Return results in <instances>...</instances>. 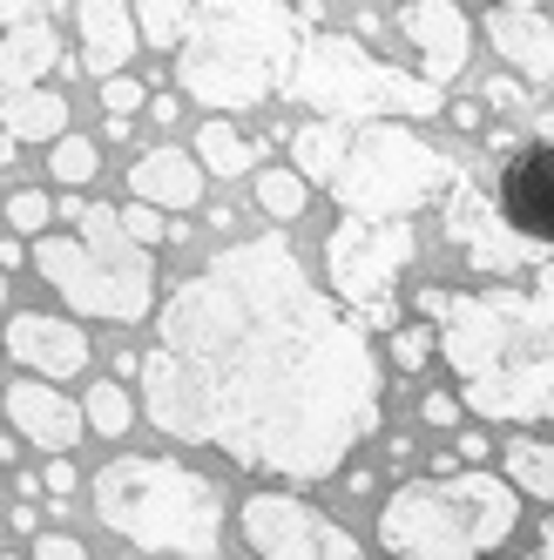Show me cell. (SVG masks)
<instances>
[{"mask_svg": "<svg viewBox=\"0 0 554 560\" xmlns=\"http://www.w3.org/2000/svg\"><path fill=\"white\" fill-rule=\"evenodd\" d=\"M379 358L285 236H236L155 311L142 419L251 472L332 479L379 432Z\"/></svg>", "mask_w": 554, "mask_h": 560, "instance_id": "1", "label": "cell"}, {"mask_svg": "<svg viewBox=\"0 0 554 560\" xmlns=\"http://www.w3.org/2000/svg\"><path fill=\"white\" fill-rule=\"evenodd\" d=\"M440 351L466 412L534 425L554 419V291H466L440 311Z\"/></svg>", "mask_w": 554, "mask_h": 560, "instance_id": "2", "label": "cell"}, {"mask_svg": "<svg viewBox=\"0 0 554 560\" xmlns=\"http://www.w3.org/2000/svg\"><path fill=\"white\" fill-rule=\"evenodd\" d=\"M304 27L285 0H196L176 48V89L217 115L257 108L291 82Z\"/></svg>", "mask_w": 554, "mask_h": 560, "instance_id": "3", "label": "cell"}, {"mask_svg": "<svg viewBox=\"0 0 554 560\" xmlns=\"http://www.w3.org/2000/svg\"><path fill=\"white\" fill-rule=\"evenodd\" d=\"M521 527V487L500 472L432 459V479H406L379 506V547L392 560H487Z\"/></svg>", "mask_w": 554, "mask_h": 560, "instance_id": "4", "label": "cell"}, {"mask_svg": "<svg viewBox=\"0 0 554 560\" xmlns=\"http://www.w3.org/2000/svg\"><path fill=\"white\" fill-rule=\"evenodd\" d=\"M68 230L34 236V270L48 277V291L82 311V317H108V325H136L155 311V257L142 236H129L115 203H61Z\"/></svg>", "mask_w": 554, "mask_h": 560, "instance_id": "5", "label": "cell"}, {"mask_svg": "<svg viewBox=\"0 0 554 560\" xmlns=\"http://www.w3.org/2000/svg\"><path fill=\"white\" fill-rule=\"evenodd\" d=\"M95 513L115 540L142 553L210 560L223 547V493L176 459H142V453L108 459L95 472Z\"/></svg>", "mask_w": 554, "mask_h": 560, "instance_id": "6", "label": "cell"}, {"mask_svg": "<svg viewBox=\"0 0 554 560\" xmlns=\"http://www.w3.org/2000/svg\"><path fill=\"white\" fill-rule=\"evenodd\" d=\"M285 95L304 102L311 115H338V122H385V115L426 122V115L447 108V95H440V82H432V74H400V68L372 61L359 42L325 34V27L304 34Z\"/></svg>", "mask_w": 554, "mask_h": 560, "instance_id": "7", "label": "cell"}, {"mask_svg": "<svg viewBox=\"0 0 554 560\" xmlns=\"http://www.w3.org/2000/svg\"><path fill=\"white\" fill-rule=\"evenodd\" d=\"M460 176H466V163H453L447 149H432L413 129H400V115H385V122H359V136H351V155L338 170V210L413 217L432 196H447Z\"/></svg>", "mask_w": 554, "mask_h": 560, "instance_id": "8", "label": "cell"}, {"mask_svg": "<svg viewBox=\"0 0 554 560\" xmlns=\"http://www.w3.org/2000/svg\"><path fill=\"white\" fill-rule=\"evenodd\" d=\"M419 257L413 217H338V230L325 236V277L332 291L366 311V331H400V304H392V277Z\"/></svg>", "mask_w": 554, "mask_h": 560, "instance_id": "9", "label": "cell"}, {"mask_svg": "<svg viewBox=\"0 0 554 560\" xmlns=\"http://www.w3.org/2000/svg\"><path fill=\"white\" fill-rule=\"evenodd\" d=\"M487 183L500 217L534 250H554V136L547 129H494L487 136Z\"/></svg>", "mask_w": 554, "mask_h": 560, "instance_id": "10", "label": "cell"}, {"mask_svg": "<svg viewBox=\"0 0 554 560\" xmlns=\"http://www.w3.org/2000/svg\"><path fill=\"white\" fill-rule=\"evenodd\" d=\"M236 520H244V540L257 560H366V547L325 506H311L298 493H251L236 506Z\"/></svg>", "mask_w": 554, "mask_h": 560, "instance_id": "11", "label": "cell"}, {"mask_svg": "<svg viewBox=\"0 0 554 560\" xmlns=\"http://www.w3.org/2000/svg\"><path fill=\"white\" fill-rule=\"evenodd\" d=\"M447 244L481 270V277H513L528 264H547V250H534L521 230H513L494 203V183L487 170H466L453 189H447Z\"/></svg>", "mask_w": 554, "mask_h": 560, "instance_id": "12", "label": "cell"}, {"mask_svg": "<svg viewBox=\"0 0 554 560\" xmlns=\"http://www.w3.org/2000/svg\"><path fill=\"white\" fill-rule=\"evenodd\" d=\"M8 358L27 365L34 378H74L89 365V331L74 325V317H55V311H14L8 325Z\"/></svg>", "mask_w": 554, "mask_h": 560, "instance_id": "13", "label": "cell"}, {"mask_svg": "<svg viewBox=\"0 0 554 560\" xmlns=\"http://www.w3.org/2000/svg\"><path fill=\"white\" fill-rule=\"evenodd\" d=\"M400 34L419 55V74H432L440 89L453 82V74L466 68V55H473V21L453 8V0H406V8H400Z\"/></svg>", "mask_w": 554, "mask_h": 560, "instance_id": "14", "label": "cell"}, {"mask_svg": "<svg viewBox=\"0 0 554 560\" xmlns=\"http://www.w3.org/2000/svg\"><path fill=\"white\" fill-rule=\"evenodd\" d=\"M74 27H82V68L95 82L123 74L129 55L142 48V21L129 0H74Z\"/></svg>", "mask_w": 554, "mask_h": 560, "instance_id": "15", "label": "cell"}, {"mask_svg": "<svg viewBox=\"0 0 554 560\" xmlns=\"http://www.w3.org/2000/svg\"><path fill=\"white\" fill-rule=\"evenodd\" d=\"M487 42L521 82H554V21L541 8H507V0H494Z\"/></svg>", "mask_w": 554, "mask_h": 560, "instance_id": "16", "label": "cell"}, {"mask_svg": "<svg viewBox=\"0 0 554 560\" xmlns=\"http://www.w3.org/2000/svg\"><path fill=\"white\" fill-rule=\"evenodd\" d=\"M8 419L27 446H42V453H68L74 439H82V419H74V406L55 392V378H14L8 385Z\"/></svg>", "mask_w": 554, "mask_h": 560, "instance_id": "17", "label": "cell"}, {"mask_svg": "<svg viewBox=\"0 0 554 560\" xmlns=\"http://www.w3.org/2000/svg\"><path fill=\"white\" fill-rule=\"evenodd\" d=\"M204 155H189V149H149L129 163V196H142V203L155 210H189V203H204Z\"/></svg>", "mask_w": 554, "mask_h": 560, "instance_id": "18", "label": "cell"}, {"mask_svg": "<svg viewBox=\"0 0 554 560\" xmlns=\"http://www.w3.org/2000/svg\"><path fill=\"white\" fill-rule=\"evenodd\" d=\"M55 68H61V34H55V21H48V14L0 27V95L42 89Z\"/></svg>", "mask_w": 554, "mask_h": 560, "instance_id": "19", "label": "cell"}, {"mask_svg": "<svg viewBox=\"0 0 554 560\" xmlns=\"http://www.w3.org/2000/svg\"><path fill=\"white\" fill-rule=\"evenodd\" d=\"M0 122H8L14 142H55V136H68V95H55V89L0 95Z\"/></svg>", "mask_w": 554, "mask_h": 560, "instance_id": "20", "label": "cell"}, {"mask_svg": "<svg viewBox=\"0 0 554 560\" xmlns=\"http://www.w3.org/2000/svg\"><path fill=\"white\" fill-rule=\"evenodd\" d=\"M351 122H338V115H319V122H304L298 136H291V163L311 176V183H338V170H345V155H351V136H345Z\"/></svg>", "mask_w": 554, "mask_h": 560, "instance_id": "21", "label": "cell"}, {"mask_svg": "<svg viewBox=\"0 0 554 560\" xmlns=\"http://www.w3.org/2000/svg\"><path fill=\"white\" fill-rule=\"evenodd\" d=\"M196 155H204V170H210V176H244V170L257 163V142H244V136H236L223 115H217V122L196 129Z\"/></svg>", "mask_w": 554, "mask_h": 560, "instance_id": "22", "label": "cell"}, {"mask_svg": "<svg viewBox=\"0 0 554 560\" xmlns=\"http://www.w3.org/2000/svg\"><path fill=\"white\" fill-rule=\"evenodd\" d=\"M304 203H311V176L291 163V170H264L257 176V210L264 217H277V223H298L304 217Z\"/></svg>", "mask_w": 554, "mask_h": 560, "instance_id": "23", "label": "cell"}, {"mask_svg": "<svg viewBox=\"0 0 554 560\" xmlns=\"http://www.w3.org/2000/svg\"><path fill=\"white\" fill-rule=\"evenodd\" d=\"M507 479L528 500H554V446H541V439H513L507 446Z\"/></svg>", "mask_w": 554, "mask_h": 560, "instance_id": "24", "label": "cell"}, {"mask_svg": "<svg viewBox=\"0 0 554 560\" xmlns=\"http://www.w3.org/2000/svg\"><path fill=\"white\" fill-rule=\"evenodd\" d=\"M48 176H55L61 189H89V183L102 176V142H89V136H55Z\"/></svg>", "mask_w": 554, "mask_h": 560, "instance_id": "25", "label": "cell"}, {"mask_svg": "<svg viewBox=\"0 0 554 560\" xmlns=\"http://www.w3.org/2000/svg\"><path fill=\"white\" fill-rule=\"evenodd\" d=\"M196 14V0H136L142 21V48H183V27Z\"/></svg>", "mask_w": 554, "mask_h": 560, "instance_id": "26", "label": "cell"}, {"mask_svg": "<svg viewBox=\"0 0 554 560\" xmlns=\"http://www.w3.org/2000/svg\"><path fill=\"white\" fill-rule=\"evenodd\" d=\"M82 419H89L102 439H123V432L136 425V406H129V392H123V385H95V392H89V412H82Z\"/></svg>", "mask_w": 554, "mask_h": 560, "instance_id": "27", "label": "cell"}, {"mask_svg": "<svg viewBox=\"0 0 554 560\" xmlns=\"http://www.w3.org/2000/svg\"><path fill=\"white\" fill-rule=\"evenodd\" d=\"M48 223H55V196L48 189H14L8 196V230L14 236H48Z\"/></svg>", "mask_w": 554, "mask_h": 560, "instance_id": "28", "label": "cell"}, {"mask_svg": "<svg viewBox=\"0 0 554 560\" xmlns=\"http://www.w3.org/2000/svg\"><path fill=\"white\" fill-rule=\"evenodd\" d=\"M432 345H440V331H426V325H400V331H392V365H400V372H419L426 358H432Z\"/></svg>", "mask_w": 554, "mask_h": 560, "instance_id": "29", "label": "cell"}, {"mask_svg": "<svg viewBox=\"0 0 554 560\" xmlns=\"http://www.w3.org/2000/svg\"><path fill=\"white\" fill-rule=\"evenodd\" d=\"M142 102H149V89L136 82V74H108V82H102V108L108 115H136Z\"/></svg>", "mask_w": 554, "mask_h": 560, "instance_id": "30", "label": "cell"}, {"mask_svg": "<svg viewBox=\"0 0 554 560\" xmlns=\"http://www.w3.org/2000/svg\"><path fill=\"white\" fill-rule=\"evenodd\" d=\"M123 223H129V236H142V244L155 250V244H163V236H170V223H163V210H155V203H142V196H136V203L123 210Z\"/></svg>", "mask_w": 554, "mask_h": 560, "instance_id": "31", "label": "cell"}, {"mask_svg": "<svg viewBox=\"0 0 554 560\" xmlns=\"http://www.w3.org/2000/svg\"><path fill=\"white\" fill-rule=\"evenodd\" d=\"M460 412H466V398H453V392H426V398H419V419H426V425H440V432L460 425Z\"/></svg>", "mask_w": 554, "mask_h": 560, "instance_id": "32", "label": "cell"}, {"mask_svg": "<svg viewBox=\"0 0 554 560\" xmlns=\"http://www.w3.org/2000/svg\"><path fill=\"white\" fill-rule=\"evenodd\" d=\"M487 102H494L500 115H521V108H528V89H521V74H513V68H507V74H494V82H487Z\"/></svg>", "mask_w": 554, "mask_h": 560, "instance_id": "33", "label": "cell"}, {"mask_svg": "<svg viewBox=\"0 0 554 560\" xmlns=\"http://www.w3.org/2000/svg\"><path fill=\"white\" fill-rule=\"evenodd\" d=\"M34 560H89L82 540H68V534H42L34 540Z\"/></svg>", "mask_w": 554, "mask_h": 560, "instance_id": "34", "label": "cell"}, {"mask_svg": "<svg viewBox=\"0 0 554 560\" xmlns=\"http://www.w3.org/2000/svg\"><path fill=\"white\" fill-rule=\"evenodd\" d=\"M34 14H48V0H0V27H14V21H34Z\"/></svg>", "mask_w": 554, "mask_h": 560, "instance_id": "35", "label": "cell"}, {"mask_svg": "<svg viewBox=\"0 0 554 560\" xmlns=\"http://www.w3.org/2000/svg\"><path fill=\"white\" fill-rule=\"evenodd\" d=\"M48 493H55V500H68V493H74V466H68L61 453H55V466H48Z\"/></svg>", "mask_w": 554, "mask_h": 560, "instance_id": "36", "label": "cell"}, {"mask_svg": "<svg viewBox=\"0 0 554 560\" xmlns=\"http://www.w3.org/2000/svg\"><path fill=\"white\" fill-rule=\"evenodd\" d=\"M291 14H298V27H304V34H319V21H325V0H298Z\"/></svg>", "mask_w": 554, "mask_h": 560, "instance_id": "37", "label": "cell"}, {"mask_svg": "<svg viewBox=\"0 0 554 560\" xmlns=\"http://www.w3.org/2000/svg\"><path fill=\"white\" fill-rule=\"evenodd\" d=\"M149 115H155V122H163V129H170V122H176V115H183V102H176V95H149Z\"/></svg>", "mask_w": 554, "mask_h": 560, "instance_id": "38", "label": "cell"}, {"mask_svg": "<svg viewBox=\"0 0 554 560\" xmlns=\"http://www.w3.org/2000/svg\"><path fill=\"white\" fill-rule=\"evenodd\" d=\"M440 311H447V291H419V317H426V325H440Z\"/></svg>", "mask_w": 554, "mask_h": 560, "instance_id": "39", "label": "cell"}, {"mask_svg": "<svg viewBox=\"0 0 554 560\" xmlns=\"http://www.w3.org/2000/svg\"><path fill=\"white\" fill-rule=\"evenodd\" d=\"M453 129H481V108H473V102H453Z\"/></svg>", "mask_w": 554, "mask_h": 560, "instance_id": "40", "label": "cell"}, {"mask_svg": "<svg viewBox=\"0 0 554 560\" xmlns=\"http://www.w3.org/2000/svg\"><path fill=\"white\" fill-rule=\"evenodd\" d=\"M14 163V136H8V122H0V170Z\"/></svg>", "mask_w": 554, "mask_h": 560, "instance_id": "41", "label": "cell"}, {"mask_svg": "<svg viewBox=\"0 0 554 560\" xmlns=\"http://www.w3.org/2000/svg\"><path fill=\"white\" fill-rule=\"evenodd\" d=\"M534 284H541V291H554V257H547V264H534Z\"/></svg>", "mask_w": 554, "mask_h": 560, "instance_id": "42", "label": "cell"}, {"mask_svg": "<svg viewBox=\"0 0 554 560\" xmlns=\"http://www.w3.org/2000/svg\"><path fill=\"white\" fill-rule=\"evenodd\" d=\"M541 560H554V520H547V534H541Z\"/></svg>", "mask_w": 554, "mask_h": 560, "instance_id": "43", "label": "cell"}, {"mask_svg": "<svg viewBox=\"0 0 554 560\" xmlns=\"http://www.w3.org/2000/svg\"><path fill=\"white\" fill-rule=\"evenodd\" d=\"M534 129H547V136H554V108H541V115H534Z\"/></svg>", "mask_w": 554, "mask_h": 560, "instance_id": "44", "label": "cell"}, {"mask_svg": "<svg viewBox=\"0 0 554 560\" xmlns=\"http://www.w3.org/2000/svg\"><path fill=\"white\" fill-rule=\"evenodd\" d=\"M0 311H8V264H0Z\"/></svg>", "mask_w": 554, "mask_h": 560, "instance_id": "45", "label": "cell"}, {"mask_svg": "<svg viewBox=\"0 0 554 560\" xmlns=\"http://www.w3.org/2000/svg\"><path fill=\"white\" fill-rule=\"evenodd\" d=\"M507 8H541V0H507Z\"/></svg>", "mask_w": 554, "mask_h": 560, "instance_id": "46", "label": "cell"}, {"mask_svg": "<svg viewBox=\"0 0 554 560\" xmlns=\"http://www.w3.org/2000/svg\"><path fill=\"white\" fill-rule=\"evenodd\" d=\"M0 560H21V553H0Z\"/></svg>", "mask_w": 554, "mask_h": 560, "instance_id": "47", "label": "cell"}]
</instances>
